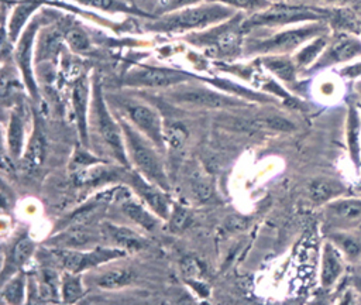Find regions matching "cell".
<instances>
[{"label":"cell","instance_id":"obj_39","mask_svg":"<svg viewBox=\"0 0 361 305\" xmlns=\"http://www.w3.org/2000/svg\"><path fill=\"white\" fill-rule=\"evenodd\" d=\"M355 85H357V88H358V93H360V95H361V79H358V80H357V83H355Z\"/></svg>","mask_w":361,"mask_h":305},{"label":"cell","instance_id":"obj_4","mask_svg":"<svg viewBox=\"0 0 361 305\" xmlns=\"http://www.w3.org/2000/svg\"><path fill=\"white\" fill-rule=\"evenodd\" d=\"M90 121V126L93 127L97 140L102 143L103 150L121 165L128 167V154L126 150L123 128L120 121H116L111 116L97 80H94L92 86Z\"/></svg>","mask_w":361,"mask_h":305},{"label":"cell","instance_id":"obj_5","mask_svg":"<svg viewBox=\"0 0 361 305\" xmlns=\"http://www.w3.org/2000/svg\"><path fill=\"white\" fill-rule=\"evenodd\" d=\"M120 126L123 128L128 158H131L138 172L154 185L166 191L169 184L155 144L126 119L120 120Z\"/></svg>","mask_w":361,"mask_h":305},{"label":"cell","instance_id":"obj_26","mask_svg":"<svg viewBox=\"0 0 361 305\" xmlns=\"http://www.w3.org/2000/svg\"><path fill=\"white\" fill-rule=\"evenodd\" d=\"M327 239L337 246V249L343 253L347 261L355 263L361 258V240L354 236L351 230L329 232Z\"/></svg>","mask_w":361,"mask_h":305},{"label":"cell","instance_id":"obj_19","mask_svg":"<svg viewBox=\"0 0 361 305\" xmlns=\"http://www.w3.org/2000/svg\"><path fill=\"white\" fill-rule=\"evenodd\" d=\"M93 232L86 229L85 225L69 226L61 233L52 236L47 244L56 249H85L96 241Z\"/></svg>","mask_w":361,"mask_h":305},{"label":"cell","instance_id":"obj_34","mask_svg":"<svg viewBox=\"0 0 361 305\" xmlns=\"http://www.w3.org/2000/svg\"><path fill=\"white\" fill-rule=\"evenodd\" d=\"M65 38L69 44V47L72 49H75L76 52H83L86 49H89L90 47V41H89V37L86 35V32L78 27H73V28H69L65 34Z\"/></svg>","mask_w":361,"mask_h":305},{"label":"cell","instance_id":"obj_38","mask_svg":"<svg viewBox=\"0 0 361 305\" xmlns=\"http://www.w3.org/2000/svg\"><path fill=\"white\" fill-rule=\"evenodd\" d=\"M317 1L326 4V7H344L351 4V0H317Z\"/></svg>","mask_w":361,"mask_h":305},{"label":"cell","instance_id":"obj_25","mask_svg":"<svg viewBox=\"0 0 361 305\" xmlns=\"http://www.w3.org/2000/svg\"><path fill=\"white\" fill-rule=\"evenodd\" d=\"M7 144L10 155L16 160L21 158L25 148V120L21 114V109H14L10 113L8 127H7Z\"/></svg>","mask_w":361,"mask_h":305},{"label":"cell","instance_id":"obj_21","mask_svg":"<svg viewBox=\"0 0 361 305\" xmlns=\"http://www.w3.org/2000/svg\"><path fill=\"white\" fill-rule=\"evenodd\" d=\"M103 233L120 249L126 251H140L147 247V240L134 232L130 227L114 225V223H104Z\"/></svg>","mask_w":361,"mask_h":305},{"label":"cell","instance_id":"obj_6","mask_svg":"<svg viewBox=\"0 0 361 305\" xmlns=\"http://www.w3.org/2000/svg\"><path fill=\"white\" fill-rule=\"evenodd\" d=\"M243 17L241 14H234L231 18L216 24L212 30L204 32H196L189 35V41L196 45H206L214 49L217 54L230 56L241 48L243 34Z\"/></svg>","mask_w":361,"mask_h":305},{"label":"cell","instance_id":"obj_3","mask_svg":"<svg viewBox=\"0 0 361 305\" xmlns=\"http://www.w3.org/2000/svg\"><path fill=\"white\" fill-rule=\"evenodd\" d=\"M327 32H331L327 21H312L285 27L271 35L250 40L245 45V52L251 55H289L312 38Z\"/></svg>","mask_w":361,"mask_h":305},{"label":"cell","instance_id":"obj_22","mask_svg":"<svg viewBox=\"0 0 361 305\" xmlns=\"http://www.w3.org/2000/svg\"><path fill=\"white\" fill-rule=\"evenodd\" d=\"M330 34L331 32H327V34H322L312 38L310 41L303 44L298 51L292 54L293 62L296 64L299 72L305 69H310L314 65V62L320 58V55L326 49L330 40Z\"/></svg>","mask_w":361,"mask_h":305},{"label":"cell","instance_id":"obj_29","mask_svg":"<svg viewBox=\"0 0 361 305\" xmlns=\"http://www.w3.org/2000/svg\"><path fill=\"white\" fill-rule=\"evenodd\" d=\"M134 278V274L128 268H113L96 277L94 282L97 287L104 289H116L126 285H130Z\"/></svg>","mask_w":361,"mask_h":305},{"label":"cell","instance_id":"obj_32","mask_svg":"<svg viewBox=\"0 0 361 305\" xmlns=\"http://www.w3.org/2000/svg\"><path fill=\"white\" fill-rule=\"evenodd\" d=\"M24 275L18 274L3 287V298L10 304H20L24 297Z\"/></svg>","mask_w":361,"mask_h":305},{"label":"cell","instance_id":"obj_35","mask_svg":"<svg viewBox=\"0 0 361 305\" xmlns=\"http://www.w3.org/2000/svg\"><path fill=\"white\" fill-rule=\"evenodd\" d=\"M338 75L344 80H358V79H361V59L344 65L338 71Z\"/></svg>","mask_w":361,"mask_h":305},{"label":"cell","instance_id":"obj_7","mask_svg":"<svg viewBox=\"0 0 361 305\" xmlns=\"http://www.w3.org/2000/svg\"><path fill=\"white\" fill-rule=\"evenodd\" d=\"M358 59H361V35L347 31H333L326 49L309 71L320 72Z\"/></svg>","mask_w":361,"mask_h":305},{"label":"cell","instance_id":"obj_23","mask_svg":"<svg viewBox=\"0 0 361 305\" xmlns=\"http://www.w3.org/2000/svg\"><path fill=\"white\" fill-rule=\"evenodd\" d=\"M45 0H23L20 1L13 11L10 13V20H8V37L10 41L17 42V40L20 38L21 32L24 31V28L28 25L27 21L30 20L31 14L41 6V3H44Z\"/></svg>","mask_w":361,"mask_h":305},{"label":"cell","instance_id":"obj_30","mask_svg":"<svg viewBox=\"0 0 361 305\" xmlns=\"http://www.w3.org/2000/svg\"><path fill=\"white\" fill-rule=\"evenodd\" d=\"M32 251H34V243H32V240H31L28 236L20 237V239L14 243L13 249L10 250V257H8V260H7L4 268L10 267V268L16 270V268L21 267V265L31 257Z\"/></svg>","mask_w":361,"mask_h":305},{"label":"cell","instance_id":"obj_24","mask_svg":"<svg viewBox=\"0 0 361 305\" xmlns=\"http://www.w3.org/2000/svg\"><path fill=\"white\" fill-rule=\"evenodd\" d=\"M261 64L283 83H295L299 69L292 55H264Z\"/></svg>","mask_w":361,"mask_h":305},{"label":"cell","instance_id":"obj_20","mask_svg":"<svg viewBox=\"0 0 361 305\" xmlns=\"http://www.w3.org/2000/svg\"><path fill=\"white\" fill-rule=\"evenodd\" d=\"M128 181L134 185L135 191L141 196V199L148 203V206L161 217H166L168 215V202L164 193L158 189L159 186L154 185L152 182H145V178H141L138 174H130L127 177Z\"/></svg>","mask_w":361,"mask_h":305},{"label":"cell","instance_id":"obj_41","mask_svg":"<svg viewBox=\"0 0 361 305\" xmlns=\"http://www.w3.org/2000/svg\"><path fill=\"white\" fill-rule=\"evenodd\" d=\"M360 271H361V265H360Z\"/></svg>","mask_w":361,"mask_h":305},{"label":"cell","instance_id":"obj_36","mask_svg":"<svg viewBox=\"0 0 361 305\" xmlns=\"http://www.w3.org/2000/svg\"><path fill=\"white\" fill-rule=\"evenodd\" d=\"M200 1L202 0H161L159 6L164 10V13H168V11H173V10H178V8H183V7L199 4Z\"/></svg>","mask_w":361,"mask_h":305},{"label":"cell","instance_id":"obj_10","mask_svg":"<svg viewBox=\"0 0 361 305\" xmlns=\"http://www.w3.org/2000/svg\"><path fill=\"white\" fill-rule=\"evenodd\" d=\"M124 119L130 121L140 133L149 138L159 151L165 148V128L158 112L149 104L138 100H120Z\"/></svg>","mask_w":361,"mask_h":305},{"label":"cell","instance_id":"obj_28","mask_svg":"<svg viewBox=\"0 0 361 305\" xmlns=\"http://www.w3.org/2000/svg\"><path fill=\"white\" fill-rule=\"evenodd\" d=\"M92 8H97V10H103L107 13H124V14H137V16H147L151 17L147 13L140 11L137 7L128 4L124 0H71Z\"/></svg>","mask_w":361,"mask_h":305},{"label":"cell","instance_id":"obj_37","mask_svg":"<svg viewBox=\"0 0 361 305\" xmlns=\"http://www.w3.org/2000/svg\"><path fill=\"white\" fill-rule=\"evenodd\" d=\"M186 222H188V213L185 210H176L173 212V219H172V225L178 229L186 226Z\"/></svg>","mask_w":361,"mask_h":305},{"label":"cell","instance_id":"obj_1","mask_svg":"<svg viewBox=\"0 0 361 305\" xmlns=\"http://www.w3.org/2000/svg\"><path fill=\"white\" fill-rule=\"evenodd\" d=\"M235 13L234 8L217 3L204 1L173 11L162 13L159 17L152 18L145 25L147 30L164 34H183L196 30H203L220 24L231 18Z\"/></svg>","mask_w":361,"mask_h":305},{"label":"cell","instance_id":"obj_18","mask_svg":"<svg viewBox=\"0 0 361 305\" xmlns=\"http://www.w3.org/2000/svg\"><path fill=\"white\" fill-rule=\"evenodd\" d=\"M347 186L334 178H316L307 184V196L314 205H326L345 196Z\"/></svg>","mask_w":361,"mask_h":305},{"label":"cell","instance_id":"obj_9","mask_svg":"<svg viewBox=\"0 0 361 305\" xmlns=\"http://www.w3.org/2000/svg\"><path fill=\"white\" fill-rule=\"evenodd\" d=\"M52 256L55 261L66 270L68 273L79 274L87 268L100 265L110 260L126 256V250L109 249V247H94L92 250H80V249H52Z\"/></svg>","mask_w":361,"mask_h":305},{"label":"cell","instance_id":"obj_33","mask_svg":"<svg viewBox=\"0 0 361 305\" xmlns=\"http://www.w3.org/2000/svg\"><path fill=\"white\" fill-rule=\"evenodd\" d=\"M206 1H217V3L231 7L234 10L250 11V14L264 10L269 4H272V0H206Z\"/></svg>","mask_w":361,"mask_h":305},{"label":"cell","instance_id":"obj_8","mask_svg":"<svg viewBox=\"0 0 361 305\" xmlns=\"http://www.w3.org/2000/svg\"><path fill=\"white\" fill-rule=\"evenodd\" d=\"M193 79L192 73L162 66H135L121 79L124 86L130 88H175Z\"/></svg>","mask_w":361,"mask_h":305},{"label":"cell","instance_id":"obj_27","mask_svg":"<svg viewBox=\"0 0 361 305\" xmlns=\"http://www.w3.org/2000/svg\"><path fill=\"white\" fill-rule=\"evenodd\" d=\"M121 210L124 212V215L131 219L134 223H137L138 226H141L142 229L151 232L157 227V217H154L147 209L145 206H142L141 203L131 201V199H124L121 202Z\"/></svg>","mask_w":361,"mask_h":305},{"label":"cell","instance_id":"obj_40","mask_svg":"<svg viewBox=\"0 0 361 305\" xmlns=\"http://www.w3.org/2000/svg\"><path fill=\"white\" fill-rule=\"evenodd\" d=\"M281 1H289V0H281ZM296 1H299V0H296Z\"/></svg>","mask_w":361,"mask_h":305},{"label":"cell","instance_id":"obj_13","mask_svg":"<svg viewBox=\"0 0 361 305\" xmlns=\"http://www.w3.org/2000/svg\"><path fill=\"white\" fill-rule=\"evenodd\" d=\"M38 28H39V21L37 18L28 23V25L24 28L20 38L17 40V47L14 52L16 64L20 68L24 83L32 99L38 97V89H37V83L32 72V47H34V40L37 37Z\"/></svg>","mask_w":361,"mask_h":305},{"label":"cell","instance_id":"obj_15","mask_svg":"<svg viewBox=\"0 0 361 305\" xmlns=\"http://www.w3.org/2000/svg\"><path fill=\"white\" fill-rule=\"evenodd\" d=\"M345 145L348 158L357 174L361 172V103L355 99L347 102L345 112Z\"/></svg>","mask_w":361,"mask_h":305},{"label":"cell","instance_id":"obj_17","mask_svg":"<svg viewBox=\"0 0 361 305\" xmlns=\"http://www.w3.org/2000/svg\"><path fill=\"white\" fill-rule=\"evenodd\" d=\"M44 160H45V137L39 127V123H35L20 160L23 172L27 175H34L42 167Z\"/></svg>","mask_w":361,"mask_h":305},{"label":"cell","instance_id":"obj_14","mask_svg":"<svg viewBox=\"0 0 361 305\" xmlns=\"http://www.w3.org/2000/svg\"><path fill=\"white\" fill-rule=\"evenodd\" d=\"M92 86L87 78H80L72 88V109L76 120L78 134L85 147L89 145V113L92 102Z\"/></svg>","mask_w":361,"mask_h":305},{"label":"cell","instance_id":"obj_11","mask_svg":"<svg viewBox=\"0 0 361 305\" xmlns=\"http://www.w3.org/2000/svg\"><path fill=\"white\" fill-rule=\"evenodd\" d=\"M180 85L179 89L171 90L168 97L179 104L196 106V107H210V109H233L245 106L238 97L220 93L217 90L203 88V86H185Z\"/></svg>","mask_w":361,"mask_h":305},{"label":"cell","instance_id":"obj_2","mask_svg":"<svg viewBox=\"0 0 361 305\" xmlns=\"http://www.w3.org/2000/svg\"><path fill=\"white\" fill-rule=\"evenodd\" d=\"M329 7H314L300 3L272 1L267 8L255 11L243 20V30L285 28L312 21H327Z\"/></svg>","mask_w":361,"mask_h":305},{"label":"cell","instance_id":"obj_31","mask_svg":"<svg viewBox=\"0 0 361 305\" xmlns=\"http://www.w3.org/2000/svg\"><path fill=\"white\" fill-rule=\"evenodd\" d=\"M83 295V287L80 277L75 273H69L62 281V297L65 302H75Z\"/></svg>","mask_w":361,"mask_h":305},{"label":"cell","instance_id":"obj_12","mask_svg":"<svg viewBox=\"0 0 361 305\" xmlns=\"http://www.w3.org/2000/svg\"><path fill=\"white\" fill-rule=\"evenodd\" d=\"M329 232L353 230L361 226V196H341L324 205Z\"/></svg>","mask_w":361,"mask_h":305},{"label":"cell","instance_id":"obj_16","mask_svg":"<svg viewBox=\"0 0 361 305\" xmlns=\"http://www.w3.org/2000/svg\"><path fill=\"white\" fill-rule=\"evenodd\" d=\"M345 257L337 249L331 240H326L322 247L320 261V285L324 289H330L340 281L345 271Z\"/></svg>","mask_w":361,"mask_h":305}]
</instances>
